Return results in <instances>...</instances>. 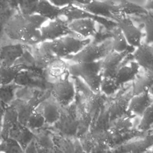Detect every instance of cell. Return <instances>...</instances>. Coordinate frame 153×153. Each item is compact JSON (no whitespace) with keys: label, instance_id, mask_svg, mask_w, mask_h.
Returning a JSON list of instances; mask_svg holds the SVG:
<instances>
[{"label":"cell","instance_id":"f1b7e54d","mask_svg":"<svg viewBox=\"0 0 153 153\" xmlns=\"http://www.w3.org/2000/svg\"><path fill=\"white\" fill-rule=\"evenodd\" d=\"M141 117L142 119L138 128L142 130H148L152 124V104L148 108Z\"/></svg>","mask_w":153,"mask_h":153},{"label":"cell","instance_id":"4fadbf2b","mask_svg":"<svg viewBox=\"0 0 153 153\" xmlns=\"http://www.w3.org/2000/svg\"><path fill=\"white\" fill-rule=\"evenodd\" d=\"M152 104V99L149 92L132 96L128 103L127 111L134 115L141 117Z\"/></svg>","mask_w":153,"mask_h":153},{"label":"cell","instance_id":"1f68e13d","mask_svg":"<svg viewBox=\"0 0 153 153\" xmlns=\"http://www.w3.org/2000/svg\"><path fill=\"white\" fill-rule=\"evenodd\" d=\"M1 83H0V87H1Z\"/></svg>","mask_w":153,"mask_h":153},{"label":"cell","instance_id":"f546056e","mask_svg":"<svg viewBox=\"0 0 153 153\" xmlns=\"http://www.w3.org/2000/svg\"><path fill=\"white\" fill-rule=\"evenodd\" d=\"M6 108V106L4 105L2 102H0V131H1V125H2V118L4 113L5 109Z\"/></svg>","mask_w":153,"mask_h":153},{"label":"cell","instance_id":"2e32d148","mask_svg":"<svg viewBox=\"0 0 153 153\" xmlns=\"http://www.w3.org/2000/svg\"><path fill=\"white\" fill-rule=\"evenodd\" d=\"M8 137L18 142L25 150L33 140V136L30 129L26 126L17 123L10 131Z\"/></svg>","mask_w":153,"mask_h":153},{"label":"cell","instance_id":"3957f363","mask_svg":"<svg viewBox=\"0 0 153 153\" xmlns=\"http://www.w3.org/2000/svg\"><path fill=\"white\" fill-rule=\"evenodd\" d=\"M90 43V38L79 39L66 35L48 42V45L53 53L62 59L76 54Z\"/></svg>","mask_w":153,"mask_h":153},{"label":"cell","instance_id":"44dd1931","mask_svg":"<svg viewBox=\"0 0 153 153\" xmlns=\"http://www.w3.org/2000/svg\"><path fill=\"white\" fill-rule=\"evenodd\" d=\"M26 69V67L21 65H14L10 67L0 66V83L1 85L11 84L17 75Z\"/></svg>","mask_w":153,"mask_h":153},{"label":"cell","instance_id":"4316f807","mask_svg":"<svg viewBox=\"0 0 153 153\" xmlns=\"http://www.w3.org/2000/svg\"><path fill=\"white\" fill-rule=\"evenodd\" d=\"M16 86L11 84L1 85L0 87V102L8 106L14 100Z\"/></svg>","mask_w":153,"mask_h":153},{"label":"cell","instance_id":"8fae6325","mask_svg":"<svg viewBox=\"0 0 153 153\" xmlns=\"http://www.w3.org/2000/svg\"><path fill=\"white\" fill-rule=\"evenodd\" d=\"M68 27L71 32L80 35L85 38L94 36L96 32V22L91 18L75 19L68 23Z\"/></svg>","mask_w":153,"mask_h":153},{"label":"cell","instance_id":"52a82bcc","mask_svg":"<svg viewBox=\"0 0 153 153\" xmlns=\"http://www.w3.org/2000/svg\"><path fill=\"white\" fill-rule=\"evenodd\" d=\"M118 27L124 34L128 45L133 47H138L142 42V32L136 27L130 17H117Z\"/></svg>","mask_w":153,"mask_h":153},{"label":"cell","instance_id":"603a6c76","mask_svg":"<svg viewBox=\"0 0 153 153\" xmlns=\"http://www.w3.org/2000/svg\"><path fill=\"white\" fill-rule=\"evenodd\" d=\"M112 51L117 53H123L128 50L130 46L121 29L115 27L112 33Z\"/></svg>","mask_w":153,"mask_h":153},{"label":"cell","instance_id":"30bf717a","mask_svg":"<svg viewBox=\"0 0 153 153\" xmlns=\"http://www.w3.org/2000/svg\"><path fill=\"white\" fill-rule=\"evenodd\" d=\"M32 54L34 63L39 68H46L49 64L57 58L50 50L48 42H41L36 44Z\"/></svg>","mask_w":153,"mask_h":153},{"label":"cell","instance_id":"d6986e66","mask_svg":"<svg viewBox=\"0 0 153 153\" xmlns=\"http://www.w3.org/2000/svg\"><path fill=\"white\" fill-rule=\"evenodd\" d=\"M133 81L131 91L132 96L149 92L153 83L152 71L145 70L144 74L136 77Z\"/></svg>","mask_w":153,"mask_h":153},{"label":"cell","instance_id":"7a4b0ae2","mask_svg":"<svg viewBox=\"0 0 153 153\" xmlns=\"http://www.w3.org/2000/svg\"><path fill=\"white\" fill-rule=\"evenodd\" d=\"M102 60L90 63H73L68 65V72L71 75L82 78L94 93L100 91L102 79Z\"/></svg>","mask_w":153,"mask_h":153},{"label":"cell","instance_id":"5b68a950","mask_svg":"<svg viewBox=\"0 0 153 153\" xmlns=\"http://www.w3.org/2000/svg\"><path fill=\"white\" fill-rule=\"evenodd\" d=\"M71 32L68 27V23L58 17L53 20H47L40 28L41 42H51Z\"/></svg>","mask_w":153,"mask_h":153},{"label":"cell","instance_id":"ba28073f","mask_svg":"<svg viewBox=\"0 0 153 153\" xmlns=\"http://www.w3.org/2000/svg\"><path fill=\"white\" fill-rule=\"evenodd\" d=\"M24 51L22 44H10L0 47V66H13L23 54Z\"/></svg>","mask_w":153,"mask_h":153},{"label":"cell","instance_id":"8992f818","mask_svg":"<svg viewBox=\"0 0 153 153\" xmlns=\"http://www.w3.org/2000/svg\"><path fill=\"white\" fill-rule=\"evenodd\" d=\"M51 94L58 105L63 107L68 106L71 103L75 97L74 85L68 76L65 77L54 82Z\"/></svg>","mask_w":153,"mask_h":153},{"label":"cell","instance_id":"d4e9b609","mask_svg":"<svg viewBox=\"0 0 153 153\" xmlns=\"http://www.w3.org/2000/svg\"><path fill=\"white\" fill-rule=\"evenodd\" d=\"M131 115L133 114L131 113L130 114L126 113L124 115L118 117L112 125V130L117 133L124 132L128 130L132 126L133 116Z\"/></svg>","mask_w":153,"mask_h":153},{"label":"cell","instance_id":"e0dca14e","mask_svg":"<svg viewBox=\"0 0 153 153\" xmlns=\"http://www.w3.org/2000/svg\"><path fill=\"white\" fill-rule=\"evenodd\" d=\"M139 68L140 66L134 61L130 62L126 65L120 68L114 77L117 82L121 85L123 84L133 81L137 77Z\"/></svg>","mask_w":153,"mask_h":153},{"label":"cell","instance_id":"277c9868","mask_svg":"<svg viewBox=\"0 0 153 153\" xmlns=\"http://www.w3.org/2000/svg\"><path fill=\"white\" fill-rule=\"evenodd\" d=\"M111 44V41L99 44L90 43L76 54L70 56L69 60L74 63H90L102 60L112 51Z\"/></svg>","mask_w":153,"mask_h":153},{"label":"cell","instance_id":"d6a6232c","mask_svg":"<svg viewBox=\"0 0 153 153\" xmlns=\"http://www.w3.org/2000/svg\"><path fill=\"white\" fill-rule=\"evenodd\" d=\"M1 43H0V47H1Z\"/></svg>","mask_w":153,"mask_h":153},{"label":"cell","instance_id":"836d02e7","mask_svg":"<svg viewBox=\"0 0 153 153\" xmlns=\"http://www.w3.org/2000/svg\"><path fill=\"white\" fill-rule=\"evenodd\" d=\"M0 153H2V152H0Z\"/></svg>","mask_w":153,"mask_h":153},{"label":"cell","instance_id":"7402d4cb","mask_svg":"<svg viewBox=\"0 0 153 153\" xmlns=\"http://www.w3.org/2000/svg\"><path fill=\"white\" fill-rule=\"evenodd\" d=\"M130 95H123L115 99L111 105L109 111V114L112 117H120L127 112L128 103L131 96Z\"/></svg>","mask_w":153,"mask_h":153},{"label":"cell","instance_id":"484cf974","mask_svg":"<svg viewBox=\"0 0 153 153\" xmlns=\"http://www.w3.org/2000/svg\"><path fill=\"white\" fill-rule=\"evenodd\" d=\"M0 152L2 153H25L20 145L14 139L8 137L0 142Z\"/></svg>","mask_w":153,"mask_h":153},{"label":"cell","instance_id":"9c48e42d","mask_svg":"<svg viewBox=\"0 0 153 153\" xmlns=\"http://www.w3.org/2000/svg\"><path fill=\"white\" fill-rule=\"evenodd\" d=\"M127 54L128 50L123 53L111 51L102 61V76L114 77L120 63Z\"/></svg>","mask_w":153,"mask_h":153},{"label":"cell","instance_id":"ffe728a7","mask_svg":"<svg viewBox=\"0 0 153 153\" xmlns=\"http://www.w3.org/2000/svg\"><path fill=\"white\" fill-rule=\"evenodd\" d=\"M48 75L56 79V81L67 76L68 65L62 59L57 58L46 68Z\"/></svg>","mask_w":153,"mask_h":153},{"label":"cell","instance_id":"6da1fadb","mask_svg":"<svg viewBox=\"0 0 153 153\" xmlns=\"http://www.w3.org/2000/svg\"><path fill=\"white\" fill-rule=\"evenodd\" d=\"M46 20L37 14H17L8 20L4 32L8 38L20 44L36 45L41 42L40 28Z\"/></svg>","mask_w":153,"mask_h":153},{"label":"cell","instance_id":"7c38bea8","mask_svg":"<svg viewBox=\"0 0 153 153\" xmlns=\"http://www.w3.org/2000/svg\"><path fill=\"white\" fill-rule=\"evenodd\" d=\"M134 62L145 70L152 71L153 50L151 45L146 43H141L136 47L133 53Z\"/></svg>","mask_w":153,"mask_h":153},{"label":"cell","instance_id":"9a60e30c","mask_svg":"<svg viewBox=\"0 0 153 153\" xmlns=\"http://www.w3.org/2000/svg\"><path fill=\"white\" fill-rule=\"evenodd\" d=\"M42 115L45 123L53 124L59 120L60 111L58 104L56 101L46 100L42 102L38 108H36Z\"/></svg>","mask_w":153,"mask_h":153},{"label":"cell","instance_id":"cb8c5ba5","mask_svg":"<svg viewBox=\"0 0 153 153\" xmlns=\"http://www.w3.org/2000/svg\"><path fill=\"white\" fill-rule=\"evenodd\" d=\"M121 85L117 82L115 77L102 76L100 85V91L107 96L115 93Z\"/></svg>","mask_w":153,"mask_h":153},{"label":"cell","instance_id":"5bb4252c","mask_svg":"<svg viewBox=\"0 0 153 153\" xmlns=\"http://www.w3.org/2000/svg\"><path fill=\"white\" fill-rule=\"evenodd\" d=\"M64 8H60L48 1H36L34 14H37L47 20H53L59 17L63 12Z\"/></svg>","mask_w":153,"mask_h":153},{"label":"cell","instance_id":"83f0119b","mask_svg":"<svg viewBox=\"0 0 153 153\" xmlns=\"http://www.w3.org/2000/svg\"><path fill=\"white\" fill-rule=\"evenodd\" d=\"M45 123V120L41 114L36 109L32 111L26 126L29 129H36L41 127Z\"/></svg>","mask_w":153,"mask_h":153},{"label":"cell","instance_id":"4dcf8cb0","mask_svg":"<svg viewBox=\"0 0 153 153\" xmlns=\"http://www.w3.org/2000/svg\"><path fill=\"white\" fill-rule=\"evenodd\" d=\"M2 140V137H1V131H0V142H1Z\"/></svg>","mask_w":153,"mask_h":153},{"label":"cell","instance_id":"ac0fdd59","mask_svg":"<svg viewBox=\"0 0 153 153\" xmlns=\"http://www.w3.org/2000/svg\"><path fill=\"white\" fill-rule=\"evenodd\" d=\"M17 123H19L18 116L15 108L11 104L7 106L4 111L1 128L2 139L8 137L10 131Z\"/></svg>","mask_w":153,"mask_h":153}]
</instances>
